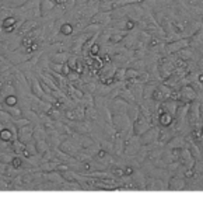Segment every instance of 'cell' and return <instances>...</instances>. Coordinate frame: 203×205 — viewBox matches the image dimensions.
<instances>
[{
	"mask_svg": "<svg viewBox=\"0 0 203 205\" xmlns=\"http://www.w3.org/2000/svg\"><path fill=\"white\" fill-rule=\"evenodd\" d=\"M32 138H34V128H32L31 125L27 124V125L18 128V132H17L18 141H21L23 143H27V142H30Z\"/></svg>",
	"mask_w": 203,
	"mask_h": 205,
	"instance_id": "cell-1",
	"label": "cell"
},
{
	"mask_svg": "<svg viewBox=\"0 0 203 205\" xmlns=\"http://www.w3.org/2000/svg\"><path fill=\"white\" fill-rule=\"evenodd\" d=\"M186 181L183 180V177H179V176H171V178H169L168 181V190H183V188L186 187Z\"/></svg>",
	"mask_w": 203,
	"mask_h": 205,
	"instance_id": "cell-2",
	"label": "cell"
},
{
	"mask_svg": "<svg viewBox=\"0 0 203 205\" xmlns=\"http://www.w3.org/2000/svg\"><path fill=\"white\" fill-rule=\"evenodd\" d=\"M16 138H17L16 131H13L11 128H6V126H4V128L0 131V141H2V142H13Z\"/></svg>",
	"mask_w": 203,
	"mask_h": 205,
	"instance_id": "cell-3",
	"label": "cell"
},
{
	"mask_svg": "<svg viewBox=\"0 0 203 205\" xmlns=\"http://www.w3.org/2000/svg\"><path fill=\"white\" fill-rule=\"evenodd\" d=\"M157 118H158L160 126H169V125H172V122H174V117H172L169 112H167V111L160 112Z\"/></svg>",
	"mask_w": 203,
	"mask_h": 205,
	"instance_id": "cell-4",
	"label": "cell"
},
{
	"mask_svg": "<svg viewBox=\"0 0 203 205\" xmlns=\"http://www.w3.org/2000/svg\"><path fill=\"white\" fill-rule=\"evenodd\" d=\"M55 9V3H52L51 0H41L39 2V13L41 16H45L48 11L53 10Z\"/></svg>",
	"mask_w": 203,
	"mask_h": 205,
	"instance_id": "cell-5",
	"label": "cell"
},
{
	"mask_svg": "<svg viewBox=\"0 0 203 205\" xmlns=\"http://www.w3.org/2000/svg\"><path fill=\"white\" fill-rule=\"evenodd\" d=\"M69 56H70V53L67 52V51H60V53L59 52L53 53L52 58H51V60L52 62H58V63H65L66 60L69 59Z\"/></svg>",
	"mask_w": 203,
	"mask_h": 205,
	"instance_id": "cell-6",
	"label": "cell"
},
{
	"mask_svg": "<svg viewBox=\"0 0 203 205\" xmlns=\"http://www.w3.org/2000/svg\"><path fill=\"white\" fill-rule=\"evenodd\" d=\"M38 25V23L32 18V20H27L25 23H23V28H21V34H24V32H28V31H31L34 27H37Z\"/></svg>",
	"mask_w": 203,
	"mask_h": 205,
	"instance_id": "cell-7",
	"label": "cell"
},
{
	"mask_svg": "<svg viewBox=\"0 0 203 205\" xmlns=\"http://www.w3.org/2000/svg\"><path fill=\"white\" fill-rule=\"evenodd\" d=\"M72 32H73V25L69 24V23H66V24L59 27V34L63 35V37H69Z\"/></svg>",
	"mask_w": 203,
	"mask_h": 205,
	"instance_id": "cell-8",
	"label": "cell"
},
{
	"mask_svg": "<svg viewBox=\"0 0 203 205\" xmlns=\"http://www.w3.org/2000/svg\"><path fill=\"white\" fill-rule=\"evenodd\" d=\"M32 93H34V94H37V96H38L39 98H41L42 96L45 94V91L41 89V83H39V82H38L37 79H34V80H32Z\"/></svg>",
	"mask_w": 203,
	"mask_h": 205,
	"instance_id": "cell-9",
	"label": "cell"
},
{
	"mask_svg": "<svg viewBox=\"0 0 203 205\" xmlns=\"http://www.w3.org/2000/svg\"><path fill=\"white\" fill-rule=\"evenodd\" d=\"M17 104V97L14 96V94H7L4 96V105H16Z\"/></svg>",
	"mask_w": 203,
	"mask_h": 205,
	"instance_id": "cell-10",
	"label": "cell"
},
{
	"mask_svg": "<svg viewBox=\"0 0 203 205\" xmlns=\"http://www.w3.org/2000/svg\"><path fill=\"white\" fill-rule=\"evenodd\" d=\"M13 153H0V162L4 164H9L11 163V160H13Z\"/></svg>",
	"mask_w": 203,
	"mask_h": 205,
	"instance_id": "cell-11",
	"label": "cell"
},
{
	"mask_svg": "<svg viewBox=\"0 0 203 205\" xmlns=\"http://www.w3.org/2000/svg\"><path fill=\"white\" fill-rule=\"evenodd\" d=\"M11 166L14 167V169H18V167L23 166V160L20 159V157H13V160H11Z\"/></svg>",
	"mask_w": 203,
	"mask_h": 205,
	"instance_id": "cell-12",
	"label": "cell"
}]
</instances>
